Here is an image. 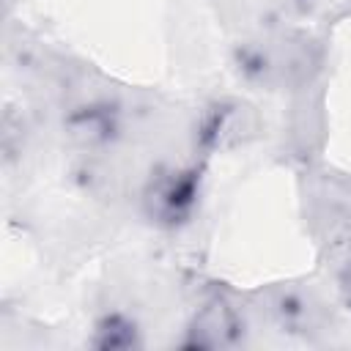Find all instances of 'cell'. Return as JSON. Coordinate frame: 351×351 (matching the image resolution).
<instances>
[{
  "instance_id": "1",
  "label": "cell",
  "mask_w": 351,
  "mask_h": 351,
  "mask_svg": "<svg viewBox=\"0 0 351 351\" xmlns=\"http://www.w3.org/2000/svg\"><path fill=\"white\" fill-rule=\"evenodd\" d=\"M203 197V165H162L143 184V214L165 230L184 228Z\"/></svg>"
},
{
  "instance_id": "2",
  "label": "cell",
  "mask_w": 351,
  "mask_h": 351,
  "mask_svg": "<svg viewBox=\"0 0 351 351\" xmlns=\"http://www.w3.org/2000/svg\"><path fill=\"white\" fill-rule=\"evenodd\" d=\"M241 335H244V321L239 310L230 304L228 296L211 293L189 315L178 346L186 351H219V348H233L241 340Z\"/></svg>"
},
{
  "instance_id": "3",
  "label": "cell",
  "mask_w": 351,
  "mask_h": 351,
  "mask_svg": "<svg viewBox=\"0 0 351 351\" xmlns=\"http://www.w3.org/2000/svg\"><path fill=\"white\" fill-rule=\"evenodd\" d=\"M63 126H66V134L71 137V143H77L82 148L110 145L121 132L118 110L110 107L107 101H90L82 107H74L66 115Z\"/></svg>"
},
{
  "instance_id": "4",
  "label": "cell",
  "mask_w": 351,
  "mask_h": 351,
  "mask_svg": "<svg viewBox=\"0 0 351 351\" xmlns=\"http://www.w3.org/2000/svg\"><path fill=\"white\" fill-rule=\"evenodd\" d=\"M244 107L236 101H217L211 110H206L200 121V148L203 151H222L230 145H239L247 123H244Z\"/></svg>"
},
{
  "instance_id": "5",
  "label": "cell",
  "mask_w": 351,
  "mask_h": 351,
  "mask_svg": "<svg viewBox=\"0 0 351 351\" xmlns=\"http://www.w3.org/2000/svg\"><path fill=\"white\" fill-rule=\"evenodd\" d=\"M88 343L99 351H132V348L143 346V337H140V326L132 315L112 310V313H104L93 324V335Z\"/></svg>"
},
{
  "instance_id": "6",
  "label": "cell",
  "mask_w": 351,
  "mask_h": 351,
  "mask_svg": "<svg viewBox=\"0 0 351 351\" xmlns=\"http://www.w3.org/2000/svg\"><path fill=\"white\" fill-rule=\"evenodd\" d=\"M337 293H340V302L346 304V310H351V250L346 252V258L337 266Z\"/></svg>"
}]
</instances>
